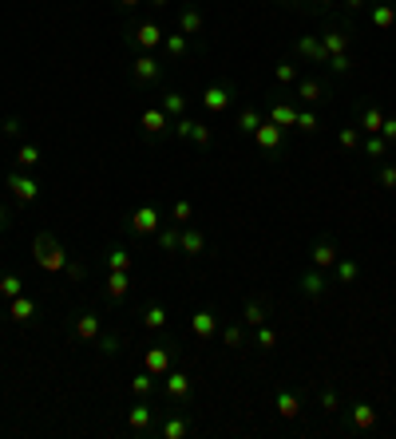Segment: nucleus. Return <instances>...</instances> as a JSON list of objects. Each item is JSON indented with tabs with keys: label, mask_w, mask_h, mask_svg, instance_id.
Here are the masks:
<instances>
[{
	"label": "nucleus",
	"mask_w": 396,
	"mask_h": 439,
	"mask_svg": "<svg viewBox=\"0 0 396 439\" xmlns=\"http://www.w3.org/2000/svg\"><path fill=\"white\" fill-rule=\"evenodd\" d=\"M301 293L310 297V301H321L325 297V289H329V277H325V269H310V273H301Z\"/></svg>",
	"instance_id": "9b49d317"
},
{
	"label": "nucleus",
	"mask_w": 396,
	"mask_h": 439,
	"mask_svg": "<svg viewBox=\"0 0 396 439\" xmlns=\"http://www.w3.org/2000/svg\"><path fill=\"white\" fill-rule=\"evenodd\" d=\"M297 95L305 99V103H321V99H325V84L317 79V75H310V79H297Z\"/></svg>",
	"instance_id": "c85d7f7f"
},
{
	"label": "nucleus",
	"mask_w": 396,
	"mask_h": 439,
	"mask_svg": "<svg viewBox=\"0 0 396 439\" xmlns=\"http://www.w3.org/2000/svg\"><path fill=\"white\" fill-rule=\"evenodd\" d=\"M222 344L226 348H242V344H246V325H226L222 329Z\"/></svg>",
	"instance_id": "ea45409f"
},
{
	"label": "nucleus",
	"mask_w": 396,
	"mask_h": 439,
	"mask_svg": "<svg viewBox=\"0 0 396 439\" xmlns=\"http://www.w3.org/2000/svg\"><path fill=\"white\" fill-rule=\"evenodd\" d=\"M337 143L345 146V151H353V146L360 143V127H341V134H337Z\"/></svg>",
	"instance_id": "8fccbe9b"
},
{
	"label": "nucleus",
	"mask_w": 396,
	"mask_h": 439,
	"mask_svg": "<svg viewBox=\"0 0 396 439\" xmlns=\"http://www.w3.org/2000/svg\"><path fill=\"white\" fill-rule=\"evenodd\" d=\"M206 249V233L195 230V226H183V238H178V254L183 257H198Z\"/></svg>",
	"instance_id": "ddd939ff"
},
{
	"label": "nucleus",
	"mask_w": 396,
	"mask_h": 439,
	"mask_svg": "<svg viewBox=\"0 0 396 439\" xmlns=\"http://www.w3.org/2000/svg\"><path fill=\"white\" fill-rule=\"evenodd\" d=\"M16 167H20V171H36L40 167V146L36 143L20 146V151H16Z\"/></svg>",
	"instance_id": "f704fd0d"
},
{
	"label": "nucleus",
	"mask_w": 396,
	"mask_h": 439,
	"mask_svg": "<svg viewBox=\"0 0 396 439\" xmlns=\"http://www.w3.org/2000/svg\"><path fill=\"white\" fill-rule=\"evenodd\" d=\"M273 75H277V84H297V63L294 60H277V68H273Z\"/></svg>",
	"instance_id": "37998d69"
},
{
	"label": "nucleus",
	"mask_w": 396,
	"mask_h": 439,
	"mask_svg": "<svg viewBox=\"0 0 396 439\" xmlns=\"http://www.w3.org/2000/svg\"><path fill=\"white\" fill-rule=\"evenodd\" d=\"M317 127H321V115H317V111H297V131L313 134Z\"/></svg>",
	"instance_id": "a18cd8bd"
},
{
	"label": "nucleus",
	"mask_w": 396,
	"mask_h": 439,
	"mask_svg": "<svg viewBox=\"0 0 396 439\" xmlns=\"http://www.w3.org/2000/svg\"><path fill=\"white\" fill-rule=\"evenodd\" d=\"M4 183H8V194H13L20 206H28V202H36L40 198V183L32 178V171H8Z\"/></svg>",
	"instance_id": "f03ea898"
},
{
	"label": "nucleus",
	"mask_w": 396,
	"mask_h": 439,
	"mask_svg": "<svg viewBox=\"0 0 396 439\" xmlns=\"http://www.w3.org/2000/svg\"><path fill=\"white\" fill-rule=\"evenodd\" d=\"M190 143L211 146V127H206V123H195V134H190Z\"/></svg>",
	"instance_id": "864d4df0"
},
{
	"label": "nucleus",
	"mask_w": 396,
	"mask_h": 439,
	"mask_svg": "<svg viewBox=\"0 0 396 439\" xmlns=\"http://www.w3.org/2000/svg\"><path fill=\"white\" fill-rule=\"evenodd\" d=\"M151 4H155V8H167V4H171V0H151Z\"/></svg>",
	"instance_id": "bf43d9fd"
},
{
	"label": "nucleus",
	"mask_w": 396,
	"mask_h": 439,
	"mask_svg": "<svg viewBox=\"0 0 396 439\" xmlns=\"http://www.w3.org/2000/svg\"><path fill=\"white\" fill-rule=\"evenodd\" d=\"M357 127H360L365 134H381L384 111H381V107H372V103H365V107H360V115H357Z\"/></svg>",
	"instance_id": "412c9836"
},
{
	"label": "nucleus",
	"mask_w": 396,
	"mask_h": 439,
	"mask_svg": "<svg viewBox=\"0 0 396 439\" xmlns=\"http://www.w3.org/2000/svg\"><path fill=\"white\" fill-rule=\"evenodd\" d=\"M369 20H372V28H393L396 24V8L384 4V0H376V4L369 8Z\"/></svg>",
	"instance_id": "c756f323"
},
{
	"label": "nucleus",
	"mask_w": 396,
	"mask_h": 439,
	"mask_svg": "<svg viewBox=\"0 0 396 439\" xmlns=\"http://www.w3.org/2000/svg\"><path fill=\"white\" fill-rule=\"evenodd\" d=\"M171 127H174V134H178V139H186V143H190V134H195V119H186V115H183V119H174Z\"/></svg>",
	"instance_id": "3c124183"
},
{
	"label": "nucleus",
	"mask_w": 396,
	"mask_h": 439,
	"mask_svg": "<svg viewBox=\"0 0 396 439\" xmlns=\"http://www.w3.org/2000/svg\"><path fill=\"white\" fill-rule=\"evenodd\" d=\"M99 332H103V317H99V313H91V309L75 313V321H72V337H75L79 344L99 341Z\"/></svg>",
	"instance_id": "39448f33"
},
{
	"label": "nucleus",
	"mask_w": 396,
	"mask_h": 439,
	"mask_svg": "<svg viewBox=\"0 0 396 439\" xmlns=\"http://www.w3.org/2000/svg\"><path fill=\"white\" fill-rule=\"evenodd\" d=\"M376 178H381V186H384V190H396V167H393V162H384Z\"/></svg>",
	"instance_id": "603ef678"
},
{
	"label": "nucleus",
	"mask_w": 396,
	"mask_h": 439,
	"mask_svg": "<svg viewBox=\"0 0 396 439\" xmlns=\"http://www.w3.org/2000/svg\"><path fill=\"white\" fill-rule=\"evenodd\" d=\"M190 218H195V202H190V198H178V202L171 206V222L174 226H186Z\"/></svg>",
	"instance_id": "e433bc0d"
},
{
	"label": "nucleus",
	"mask_w": 396,
	"mask_h": 439,
	"mask_svg": "<svg viewBox=\"0 0 396 439\" xmlns=\"http://www.w3.org/2000/svg\"><path fill=\"white\" fill-rule=\"evenodd\" d=\"M178 32H183V36H190V40L202 32V13H198L195 4H183V13H178Z\"/></svg>",
	"instance_id": "a878e982"
},
{
	"label": "nucleus",
	"mask_w": 396,
	"mask_h": 439,
	"mask_svg": "<svg viewBox=\"0 0 396 439\" xmlns=\"http://www.w3.org/2000/svg\"><path fill=\"white\" fill-rule=\"evenodd\" d=\"M321 44H325V56H345L353 48V28H325L321 32Z\"/></svg>",
	"instance_id": "0eeeda50"
},
{
	"label": "nucleus",
	"mask_w": 396,
	"mask_h": 439,
	"mask_svg": "<svg viewBox=\"0 0 396 439\" xmlns=\"http://www.w3.org/2000/svg\"><path fill=\"white\" fill-rule=\"evenodd\" d=\"M337 281H341V285H353V281L360 277V265L357 261H349V257H337Z\"/></svg>",
	"instance_id": "c9c22d12"
},
{
	"label": "nucleus",
	"mask_w": 396,
	"mask_h": 439,
	"mask_svg": "<svg viewBox=\"0 0 396 439\" xmlns=\"http://www.w3.org/2000/svg\"><path fill=\"white\" fill-rule=\"evenodd\" d=\"M32 261H36V269H44V273H68V265H72V254H68V249L56 242V233L40 230L36 242H32Z\"/></svg>",
	"instance_id": "f257e3e1"
},
{
	"label": "nucleus",
	"mask_w": 396,
	"mask_h": 439,
	"mask_svg": "<svg viewBox=\"0 0 396 439\" xmlns=\"http://www.w3.org/2000/svg\"><path fill=\"white\" fill-rule=\"evenodd\" d=\"M270 321V305L261 301V297H250L246 309H242V325H250V329H258V325H266Z\"/></svg>",
	"instance_id": "6ab92c4d"
},
{
	"label": "nucleus",
	"mask_w": 396,
	"mask_h": 439,
	"mask_svg": "<svg viewBox=\"0 0 396 439\" xmlns=\"http://www.w3.org/2000/svg\"><path fill=\"white\" fill-rule=\"evenodd\" d=\"M190 332H195L198 341H211V337H218V317H214L211 309H198L195 317H190Z\"/></svg>",
	"instance_id": "f8f14e48"
},
{
	"label": "nucleus",
	"mask_w": 396,
	"mask_h": 439,
	"mask_svg": "<svg viewBox=\"0 0 396 439\" xmlns=\"http://www.w3.org/2000/svg\"><path fill=\"white\" fill-rule=\"evenodd\" d=\"M345 424L353 427V431H372V427H376V408H372V403H365V400H357L353 408H349Z\"/></svg>",
	"instance_id": "9d476101"
},
{
	"label": "nucleus",
	"mask_w": 396,
	"mask_h": 439,
	"mask_svg": "<svg viewBox=\"0 0 396 439\" xmlns=\"http://www.w3.org/2000/svg\"><path fill=\"white\" fill-rule=\"evenodd\" d=\"M282 134H285V131L277 127V123L266 119V123L258 127V131H254V143H258L261 151H277V146H282Z\"/></svg>",
	"instance_id": "aec40b11"
},
{
	"label": "nucleus",
	"mask_w": 396,
	"mask_h": 439,
	"mask_svg": "<svg viewBox=\"0 0 396 439\" xmlns=\"http://www.w3.org/2000/svg\"><path fill=\"white\" fill-rule=\"evenodd\" d=\"M119 4H123V8H139V4H143V0H119Z\"/></svg>",
	"instance_id": "13d9d810"
},
{
	"label": "nucleus",
	"mask_w": 396,
	"mask_h": 439,
	"mask_svg": "<svg viewBox=\"0 0 396 439\" xmlns=\"http://www.w3.org/2000/svg\"><path fill=\"white\" fill-rule=\"evenodd\" d=\"M155 408H147V403H135L131 412H127V427L131 431H139V436H147V431H155Z\"/></svg>",
	"instance_id": "2eb2a0df"
},
{
	"label": "nucleus",
	"mask_w": 396,
	"mask_h": 439,
	"mask_svg": "<svg viewBox=\"0 0 396 439\" xmlns=\"http://www.w3.org/2000/svg\"><path fill=\"white\" fill-rule=\"evenodd\" d=\"M159 436L162 439H186L190 436V415H167L159 427Z\"/></svg>",
	"instance_id": "393cba45"
},
{
	"label": "nucleus",
	"mask_w": 396,
	"mask_h": 439,
	"mask_svg": "<svg viewBox=\"0 0 396 439\" xmlns=\"http://www.w3.org/2000/svg\"><path fill=\"white\" fill-rule=\"evenodd\" d=\"M310 261H313V269H333L337 265V245L325 238V242H317L313 245V254H310Z\"/></svg>",
	"instance_id": "bb28decb"
},
{
	"label": "nucleus",
	"mask_w": 396,
	"mask_h": 439,
	"mask_svg": "<svg viewBox=\"0 0 396 439\" xmlns=\"http://www.w3.org/2000/svg\"><path fill=\"white\" fill-rule=\"evenodd\" d=\"M349 13H360V8H369V0H345Z\"/></svg>",
	"instance_id": "4d7b16f0"
},
{
	"label": "nucleus",
	"mask_w": 396,
	"mask_h": 439,
	"mask_svg": "<svg viewBox=\"0 0 396 439\" xmlns=\"http://www.w3.org/2000/svg\"><path fill=\"white\" fill-rule=\"evenodd\" d=\"M261 123H266V119H261V111H258V107H242V111H238V119H234V127H238L242 134H254Z\"/></svg>",
	"instance_id": "7c9ffc66"
},
{
	"label": "nucleus",
	"mask_w": 396,
	"mask_h": 439,
	"mask_svg": "<svg viewBox=\"0 0 396 439\" xmlns=\"http://www.w3.org/2000/svg\"><path fill=\"white\" fill-rule=\"evenodd\" d=\"M159 107L167 111L171 119H183V115H186V95H183V91H167V95H162V103H159Z\"/></svg>",
	"instance_id": "2f4dec72"
},
{
	"label": "nucleus",
	"mask_w": 396,
	"mask_h": 439,
	"mask_svg": "<svg viewBox=\"0 0 396 439\" xmlns=\"http://www.w3.org/2000/svg\"><path fill=\"white\" fill-rule=\"evenodd\" d=\"M127 44H135V48H143V52L159 48L162 44V28L155 24V20H147V24H139V28H127Z\"/></svg>",
	"instance_id": "423d86ee"
},
{
	"label": "nucleus",
	"mask_w": 396,
	"mask_h": 439,
	"mask_svg": "<svg viewBox=\"0 0 396 439\" xmlns=\"http://www.w3.org/2000/svg\"><path fill=\"white\" fill-rule=\"evenodd\" d=\"M131 79H135V87H155L162 79V63L151 52H139L135 63H131Z\"/></svg>",
	"instance_id": "7ed1b4c3"
},
{
	"label": "nucleus",
	"mask_w": 396,
	"mask_h": 439,
	"mask_svg": "<svg viewBox=\"0 0 396 439\" xmlns=\"http://www.w3.org/2000/svg\"><path fill=\"white\" fill-rule=\"evenodd\" d=\"M277 4H297V0H277Z\"/></svg>",
	"instance_id": "e2e57ef3"
},
{
	"label": "nucleus",
	"mask_w": 396,
	"mask_h": 439,
	"mask_svg": "<svg viewBox=\"0 0 396 439\" xmlns=\"http://www.w3.org/2000/svg\"><path fill=\"white\" fill-rule=\"evenodd\" d=\"M273 403H277V415H285V419H297V415H301V400H297L289 388H277Z\"/></svg>",
	"instance_id": "cd10ccee"
},
{
	"label": "nucleus",
	"mask_w": 396,
	"mask_h": 439,
	"mask_svg": "<svg viewBox=\"0 0 396 439\" xmlns=\"http://www.w3.org/2000/svg\"><path fill=\"white\" fill-rule=\"evenodd\" d=\"M162 48H167V60H186V56H190V36L167 32V36H162Z\"/></svg>",
	"instance_id": "5701e85b"
},
{
	"label": "nucleus",
	"mask_w": 396,
	"mask_h": 439,
	"mask_svg": "<svg viewBox=\"0 0 396 439\" xmlns=\"http://www.w3.org/2000/svg\"><path fill=\"white\" fill-rule=\"evenodd\" d=\"M381 134L388 139V143H396V115H384V127H381Z\"/></svg>",
	"instance_id": "6e6d98bb"
},
{
	"label": "nucleus",
	"mask_w": 396,
	"mask_h": 439,
	"mask_svg": "<svg viewBox=\"0 0 396 439\" xmlns=\"http://www.w3.org/2000/svg\"><path fill=\"white\" fill-rule=\"evenodd\" d=\"M313 4H321V8H329V4H333V0H313Z\"/></svg>",
	"instance_id": "680f3d73"
},
{
	"label": "nucleus",
	"mask_w": 396,
	"mask_h": 439,
	"mask_svg": "<svg viewBox=\"0 0 396 439\" xmlns=\"http://www.w3.org/2000/svg\"><path fill=\"white\" fill-rule=\"evenodd\" d=\"M325 68H329L333 75H349V72H353V56H349V52H345V56H329Z\"/></svg>",
	"instance_id": "49530a36"
},
{
	"label": "nucleus",
	"mask_w": 396,
	"mask_h": 439,
	"mask_svg": "<svg viewBox=\"0 0 396 439\" xmlns=\"http://www.w3.org/2000/svg\"><path fill=\"white\" fill-rule=\"evenodd\" d=\"M36 309H40L36 297H24V293H20V297H13V301H8V317H13L16 325H24V321L36 317Z\"/></svg>",
	"instance_id": "dca6fc26"
},
{
	"label": "nucleus",
	"mask_w": 396,
	"mask_h": 439,
	"mask_svg": "<svg viewBox=\"0 0 396 439\" xmlns=\"http://www.w3.org/2000/svg\"><path fill=\"white\" fill-rule=\"evenodd\" d=\"M107 269H127V273H131V269H135V257L127 254L123 245H115L112 254H107Z\"/></svg>",
	"instance_id": "4c0bfd02"
},
{
	"label": "nucleus",
	"mask_w": 396,
	"mask_h": 439,
	"mask_svg": "<svg viewBox=\"0 0 396 439\" xmlns=\"http://www.w3.org/2000/svg\"><path fill=\"white\" fill-rule=\"evenodd\" d=\"M119 348H123V337H119V332H107V329L99 332V353L103 356H115Z\"/></svg>",
	"instance_id": "a19ab883"
},
{
	"label": "nucleus",
	"mask_w": 396,
	"mask_h": 439,
	"mask_svg": "<svg viewBox=\"0 0 396 439\" xmlns=\"http://www.w3.org/2000/svg\"><path fill=\"white\" fill-rule=\"evenodd\" d=\"M0 134H8V139H16V134H20V119H16V115H8V119L0 123Z\"/></svg>",
	"instance_id": "5fc2aeb1"
},
{
	"label": "nucleus",
	"mask_w": 396,
	"mask_h": 439,
	"mask_svg": "<svg viewBox=\"0 0 396 439\" xmlns=\"http://www.w3.org/2000/svg\"><path fill=\"white\" fill-rule=\"evenodd\" d=\"M230 103H234V87H226V84H214L202 91V107L214 111V115H222V111H230Z\"/></svg>",
	"instance_id": "1a4fd4ad"
},
{
	"label": "nucleus",
	"mask_w": 396,
	"mask_h": 439,
	"mask_svg": "<svg viewBox=\"0 0 396 439\" xmlns=\"http://www.w3.org/2000/svg\"><path fill=\"white\" fill-rule=\"evenodd\" d=\"M297 56H301V60H313V63H325V60H329V56H325L321 36H301V40H297Z\"/></svg>",
	"instance_id": "b1692460"
},
{
	"label": "nucleus",
	"mask_w": 396,
	"mask_h": 439,
	"mask_svg": "<svg viewBox=\"0 0 396 439\" xmlns=\"http://www.w3.org/2000/svg\"><path fill=\"white\" fill-rule=\"evenodd\" d=\"M127 230L135 233V238H147V233L159 230V210L155 206H139L131 218H127Z\"/></svg>",
	"instance_id": "6e6552de"
},
{
	"label": "nucleus",
	"mask_w": 396,
	"mask_h": 439,
	"mask_svg": "<svg viewBox=\"0 0 396 439\" xmlns=\"http://www.w3.org/2000/svg\"><path fill=\"white\" fill-rule=\"evenodd\" d=\"M20 293H24V281L16 277V273H4V277H0V297H4V301H13Z\"/></svg>",
	"instance_id": "58836bf2"
},
{
	"label": "nucleus",
	"mask_w": 396,
	"mask_h": 439,
	"mask_svg": "<svg viewBox=\"0 0 396 439\" xmlns=\"http://www.w3.org/2000/svg\"><path fill=\"white\" fill-rule=\"evenodd\" d=\"M167 400H174V403H186L190 400V376L186 372H167Z\"/></svg>",
	"instance_id": "4468645a"
},
{
	"label": "nucleus",
	"mask_w": 396,
	"mask_h": 439,
	"mask_svg": "<svg viewBox=\"0 0 396 439\" xmlns=\"http://www.w3.org/2000/svg\"><path fill=\"white\" fill-rule=\"evenodd\" d=\"M254 341H258V348H277V332H273L270 325H258V329H254Z\"/></svg>",
	"instance_id": "09e8293b"
},
{
	"label": "nucleus",
	"mask_w": 396,
	"mask_h": 439,
	"mask_svg": "<svg viewBox=\"0 0 396 439\" xmlns=\"http://www.w3.org/2000/svg\"><path fill=\"white\" fill-rule=\"evenodd\" d=\"M139 127H143L147 134H162L167 127H171V115H167L162 107H147L143 115H139Z\"/></svg>",
	"instance_id": "f3484780"
},
{
	"label": "nucleus",
	"mask_w": 396,
	"mask_h": 439,
	"mask_svg": "<svg viewBox=\"0 0 396 439\" xmlns=\"http://www.w3.org/2000/svg\"><path fill=\"white\" fill-rule=\"evenodd\" d=\"M143 325H147L151 332H167V309L162 305H147L143 309Z\"/></svg>",
	"instance_id": "72a5a7b5"
},
{
	"label": "nucleus",
	"mask_w": 396,
	"mask_h": 439,
	"mask_svg": "<svg viewBox=\"0 0 396 439\" xmlns=\"http://www.w3.org/2000/svg\"><path fill=\"white\" fill-rule=\"evenodd\" d=\"M155 238H159V249L162 254H174L178 249V238H183V226H167V230H155Z\"/></svg>",
	"instance_id": "473e14b6"
},
{
	"label": "nucleus",
	"mask_w": 396,
	"mask_h": 439,
	"mask_svg": "<svg viewBox=\"0 0 396 439\" xmlns=\"http://www.w3.org/2000/svg\"><path fill=\"white\" fill-rule=\"evenodd\" d=\"M103 289H107V297H112V301H123L127 289H131V273H127V269H112V273H107V281H103Z\"/></svg>",
	"instance_id": "a211bd4d"
},
{
	"label": "nucleus",
	"mask_w": 396,
	"mask_h": 439,
	"mask_svg": "<svg viewBox=\"0 0 396 439\" xmlns=\"http://www.w3.org/2000/svg\"><path fill=\"white\" fill-rule=\"evenodd\" d=\"M4 222H8V210H4V206H0V226H4Z\"/></svg>",
	"instance_id": "052dcab7"
},
{
	"label": "nucleus",
	"mask_w": 396,
	"mask_h": 439,
	"mask_svg": "<svg viewBox=\"0 0 396 439\" xmlns=\"http://www.w3.org/2000/svg\"><path fill=\"white\" fill-rule=\"evenodd\" d=\"M174 344H151L147 353H143V368H147L151 376H167L174 368Z\"/></svg>",
	"instance_id": "20e7f679"
},
{
	"label": "nucleus",
	"mask_w": 396,
	"mask_h": 439,
	"mask_svg": "<svg viewBox=\"0 0 396 439\" xmlns=\"http://www.w3.org/2000/svg\"><path fill=\"white\" fill-rule=\"evenodd\" d=\"M155 380H159V376H151L147 368H143V372L131 380V392H135V396H151V392H155Z\"/></svg>",
	"instance_id": "c03bdc74"
},
{
	"label": "nucleus",
	"mask_w": 396,
	"mask_h": 439,
	"mask_svg": "<svg viewBox=\"0 0 396 439\" xmlns=\"http://www.w3.org/2000/svg\"><path fill=\"white\" fill-rule=\"evenodd\" d=\"M317 400H321V408H325V412H337V408H341V396H337V388H333V384H325V388L317 392Z\"/></svg>",
	"instance_id": "de8ad7c7"
},
{
	"label": "nucleus",
	"mask_w": 396,
	"mask_h": 439,
	"mask_svg": "<svg viewBox=\"0 0 396 439\" xmlns=\"http://www.w3.org/2000/svg\"><path fill=\"white\" fill-rule=\"evenodd\" d=\"M270 123H277L282 131H289V127H297V107H294V103H285V99H277V103H270Z\"/></svg>",
	"instance_id": "4be33fe9"
},
{
	"label": "nucleus",
	"mask_w": 396,
	"mask_h": 439,
	"mask_svg": "<svg viewBox=\"0 0 396 439\" xmlns=\"http://www.w3.org/2000/svg\"><path fill=\"white\" fill-rule=\"evenodd\" d=\"M365 155H369V159H384V155H388V139H384V134H369V139H365Z\"/></svg>",
	"instance_id": "79ce46f5"
}]
</instances>
